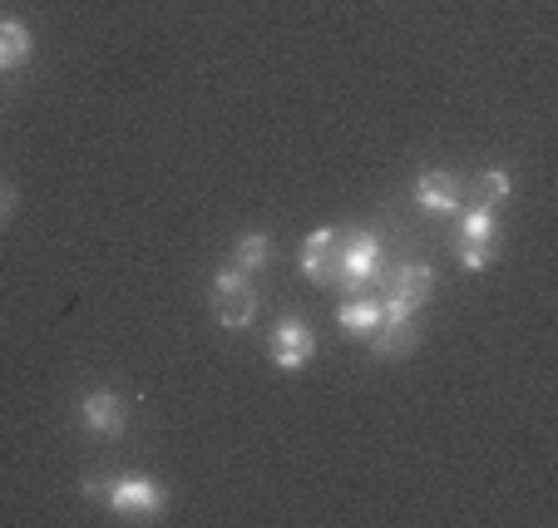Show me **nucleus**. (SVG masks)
Wrapping results in <instances>:
<instances>
[{
    "label": "nucleus",
    "instance_id": "obj_1",
    "mask_svg": "<svg viewBox=\"0 0 558 528\" xmlns=\"http://www.w3.org/2000/svg\"><path fill=\"white\" fill-rule=\"evenodd\" d=\"M302 272L316 286H337L347 296H361L380 277V243L361 228H322L302 243Z\"/></svg>",
    "mask_w": 558,
    "mask_h": 528
},
{
    "label": "nucleus",
    "instance_id": "obj_2",
    "mask_svg": "<svg viewBox=\"0 0 558 528\" xmlns=\"http://www.w3.org/2000/svg\"><path fill=\"white\" fill-rule=\"evenodd\" d=\"M85 499H99V504H109L114 514H124V518H154L158 508H163V489L154 484V479H138V475H129V479H89L85 484Z\"/></svg>",
    "mask_w": 558,
    "mask_h": 528
},
{
    "label": "nucleus",
    "instance_id": "obj_3",
    "mask_svg": "<svg viewBox=\"0 0 558 528\" xmlns=\"http://www.w3.org/2000/svg\"><path fill=\"white\" fill-rule=\"evenodd\" d=\"M435 292V272L425 262H405L386 277V296H380V307L386 317H415V311L430 302Z\"/></svg>",
    "mask_w": 558,
    "mask_h": 528
},
{
    "label": "nucleus",
    "instance_id": "obj_4",
    "mask_svg": "<svg viewBox=\"0 0 558 528\" xmlns=\"http://www.w3.org/2000/svg\"><path fill=\"white\" fill-rule=\"evenodd\" d=\"M253 311H257V292L247 286V272L222 267V272L213 277V317L228 331H243L247 321H253Z\"/></svg>",
    "mask_w": 558,
    "mask_h": 528
},
{
    "label": "nucleus",
    "instance_id": "obj_5",
    "mask_svg": "<svg viewBox=\"0 0 558 528\" xmlns=\"http://www.w3.org/2000/svg\"><path fill=\"white\" fill-rule=\"evenodd\" d=\"M316 356V331L306 321H282L272 331V366L277 370H302Z\"/></svg>",
    "mask_w": 558,
    "mask_h": 528
},
{
    "label": "nucleus",
    "instance_id": "obj_6",
    "mask_svg": "<svg viewBox=\"0 0 558 528\" xmlns=\"http://www.w3.org/2000/svg\"><path fill=\"white\" fill-rule=\"evenodd\" d=\"M366 346L376 351L380 360H401L415 351V321L411 317H380L376 327H371Z\"/></svg>",
    "mask_w": 558,
    "mask_h": 528
},
{
    "label": "nucleus",
    "instance_id": "obj_7",
    "mask_svg": "<svg viewBox=\"0 0 558 528\" xmlns=\"http://www.w3.org/2000/svg\"><path fill=\"white\" fill-rule=\"evenodd\" d=\"M80 420H85V430H95V434H119L129 425V410L114 391H89L85 401H80Z\"/></svg>",
    "mask_w": 558,
    "mask_h": 528
},
{
    "label": "nucleus",
    "instance_id": "obj_8",
    "mask_svg": "<svg viewBox=\"0 0 558 528\" xmlns=\"http://www.w3.org/2000/svg\"><path fill=\"white\" fill-rule=\"evenodd\" d=\"M415 198H421L425 212H454L464 202V183L454 179V173H421V183H415Z\"/></svg>",
    "mask_w": 558,
    "mask_h": 528
},
{
    "label": "nucleus",
    "instance_id": "obj_9",
    "mask_svg": "<svg viewBox=\"0 0 558 528\" xmlns=\"http://www.w3.org/2000/svg\"><path fill=\"white\" fill-rule=\"evenodd\" d=\"M386 317V307H380V296H351L347 307L337 311V327L347 331V336H361L366 341L371 336V327Z\"/></svg>",
    "mask_w": 558,
    "mask_h": 528
},
{
    "label": "nucleus",
    "instance_id": "obj_10",
    "mask_svg": "<svg viewBox=\"0 0 558 528\" xmlns=\"http://www.w3.org/2000/svg\"><path fill=\"white\" fill-rule=\"evenodd\" d=\"M267 262H272V237L267 233H243L238 237V247H232V267H238V272H263Z\"/></svg>",
    "mask_w": 558,
    "mask_h": 528
},
{
    "label": "nucleus",
    "instance_id": "obj_11",
    "mask_svg": "<svg viewBox=\"0 0 558 528\" xmlns=\"http://www.w3.org/2000/svg\"><path fill=\"white\" fill-rule=\"evenodd\" d=\"M25 60H31V30L21 21H0V70H15Z\"/></svg>",
    "mask_w": 558,
    "mask_h": 528
},
{
    "label": "nucleus",
    "instance_id": "obj_12",
    "mask_svg": "<svg viewBox=\"0 0 558 528\" xmlns=\"http://www.w3.org/2000/svg\"><path fill=\"white\" fill-rule=\"evenodd\" d=\"M460 243H495V208H470L464 212V228H460Z\"/></svg>",
    "mask_w": 558,
    "mask_h": 528
},
{
    "label": "nucleus",
    "instance_id": "obj_13",
    "mask_svg": "<svg viewBox=\"0 0 558 528\" xmlns=\"http://www.w3.org/2000/svg\"><path fill=\"white\" fill-rule=\"evenodd\" d=\"M474 193H480V202H485V208H495L499 198H509V179H505V173H485Z\"/></svg>",
    "mask_w": 558,
    "mask_h": 528
},
{
    "label": "nucleus",
    "instance_id": "obj_14",
    "mask_svg": "<svg viewBox=\"0 0 558 528\" xmlns=\"http://www.w3.org/2000/svg\"><path fill=\"white\" fill-rule=\"evenodd\" d=\"M489 257H495V243H460V262L470 267V272L489 267Z\"/></svg>",
    "mask_w": 558,
    "mask_h": 528
},
{
    "label": "nucleus",
    "instance_id": "obj_15",
    "mask_svg": "<svg viewBox=\"0 0 558 528\" xmlns=\"http://www.w3.org/2000/svg\"><path fill=\"white\" fill-rule=\"evenodd\" d=\"M11 208H15V193L0 183V218H11Z\"/></svg>",
    "mask_w": 558,
    "mask_h": 528
}]
</instances>
